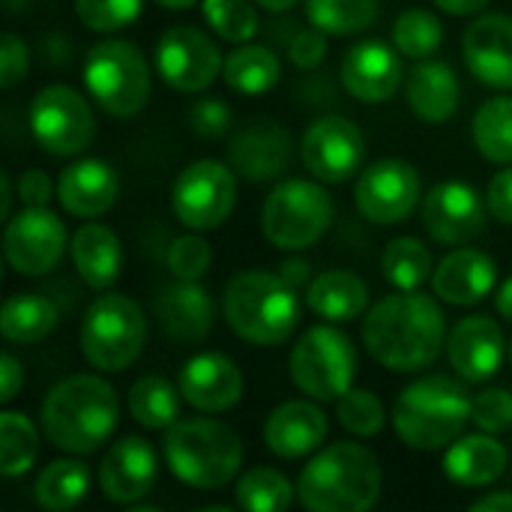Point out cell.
Here are the masks:
<instances>
[{"label": "cell", "mask_w": 512, "mask_h": 512, "mask_svg": "<svg viewBox=\"0 0 512 512\" xmlns=\"http://www.w3.org/2000/svg\"><path fill=\"white\" fill-rule=\"evenodd\" d=\"M423 201L420 171L405 159H378L360 171L354 183V204L372 225H399Z\"/></svg>", "instance_id": "obj_15"}, {"label": "cell", "mask_w": 512, "mask_h": 512, "mask_svg": "<svg viewBox=\"0 0 512 512\" xmlns=\"http://www.w3.org/2000/svg\"><path fill=\"white\" fill-rule=\"evenodd\" d=\"M474 399L462 384L447 375H426L411 381L393 405V432L396 438L417 453L447 450L462 438L471 423Z\"/></svg>", "instance_id": "obj_6"}, {"label": "cell", "mask_w": 512, "mask_h": 512, "mask_svg": "<svg viewBox=\"0 0 512 512\" xmlns=\"http://www.w3.org/2000/svg\"><path fill=\"white\" fill-rule=\"evenodd\" d=\"M222 78L240 96H261V93H270L279 84L282 63H279L273 48L243 42L231 54H225Z\"/></svg>", "instance_id": "obj_34"}, {"label": "cell", "mask_w": 512, "mask_h": 512, "mask_svg": "<svg viewBox=\"0 0 512 512\" xmlns=\"http://www.w3.org/2000/svg\"><path fill=\"white\" fill-rule=\"evenodd\" d=\"M90 483H93V471L81 462V456L54 459L39 471L33 483V498L45 512L75 510L87 498Z\"/></svg>", "instance_id": "obj_33"}, {"label": "cell", "mask_w": 512, "mask_h": 512, "mask_svg": "<svg viewBox=\"0 0 512 512\" xmlns=\"http://www.w3.org/2000/svg\"><path fill=\"white\" fill-rule=\"evenodd\" d=\"M327 57V33L318 30L315 24L312 27H303L291 36L288 42V60L297 66V69H315L321 66Z\"/></svg>", "instance_id": "obj_49"}, {"label": "cell", "mask_w": 512, "mask_h": 512, "mask_svg": "<svg viewBox=\"0 0 512 512\" xmlns=\"http://www.w3.org/2000/svg\"><path fill=\"white\" fill-rule=\"evenodd\" d=\"M153 315L165 336L180 345H192L210 336L216 321V303L201 282H174L156 291Z\"/></svg>", "instance_id": "obj_25"}, {"label": "cell", "mask_w": 512, "mask_h": 512, "mask_svg": "<svg viewBox=\"0 0 512 512\" xmlns=\"http://www.w3.org/2000/svg\"><path fill=\"white\" fill-rule=\"evenodd\" d=\"M486 204L492 219H498L501 225L512 228V165H504L486 189Z\"/></svg>", "instance_id": "obj_51"}, {"label": "cell", "mask_w": 512, "mask_h": 512, "mask_svg": "<svg viewBox=\"0 0 512 512\" xmlns=\"http://www.w3.org/2000/svg\"><path fill=\"white\" fill-rule=\"evenodd\" d=\"M393 45L408 60H429L444 45V24L432 9H402L393 21Z\"/></svg>", "instance_id": "obj_41"}, {"label": "cell", "mask_w": 512, "mask_h": 512, "mask_svg": "<svg viewBox=\"0 0 512 512\" xmlns=\"http://www.w3.org/2000/svg\"><path fill=\"white\" fill-rule=\"evenodd\" d=\"M69 255H72L75 273L93 291H105L120 279L123 243L108 225H99V222L78 225L69 240Z\"/></svg>", "instance_id": "obj_30"}, {"label": "cell", "mask_w": 512, "mask_h": 512, "mask_svg": "<svg viewBox=\"0 0 512 512\" xmlns=\"http://www.w3.org/2000/svg\"><path fill=\"white\" fill-rule=\"evenodd\" d=\"M177 387L183 393V402L198 414H225L240 405L246 393V378L228 354L201 351L183 363Z\"/></svg>", "instance_id": "obj_18"}, {"label": "cell", "mask_w": 512, "mask_h": 512, "mask_svg": "<svg viewBox=\"0 0 512 512\" xmlns=\"http://www.w3.org/2000/svg\"><path fill=\"white\" fill-rule=\"evenodd\" d=\"M507 447L498 441V435L489 432H474V435H462L456 438L447 450H444V477L453 486L462 489H486L492 483H498L507 471Z\"/></svg>", "instance_id": "obj_28"}, {"label": "cell", "mask_w": 512, "mask_h": 512, "mask_svg": "<svg viewBox=\"0 0 512 512\" xmlns=\"http://www.w3.org/2000/svg\"><path fill=\"white\" fill-rule=\"evenodd\" d=\"M27 69H30V48L18 33L6 30L0 39V87L12 90L15 84H21Z\"/></svg>", "instance_id": "obj_48"}, {"label": "cell", "mask_w": 512, "mask_h": 512, "mask_svg": "<svg viewBox=\"0 0 512 512\" xmlns=\"http://www.w3.org/2000/svg\"><path fill=\"white\" fill-rule=\"evenodd\" d=\"M297 498V486L276 468L255 465L240 474L234 486L237 507L249 512H285Z\"/></svg>", "instance_id": "obj_38"}, {"label": "cell", "mask_w": 512, "mask_h": 512, "mask_svg": "<svg viewBox=\"0 0 512 512\" xmlns=\"http://www.w3.org/2000/svg\"><path fill=\"white\" fill-rule=\"evenodd\" d=\"M288 372L303 396L315 402H339L354 387L357 348L333 321L315 324L294 342Z\"/></svg>", "instance_id": "obj_10"}, {"label": "cell", "mask_w": 512, "mask_h": 512, "mask_svg": "<svg viewBox=\"0 0 512 512\" xmlns=\"http://www.w3.org/2000/svg\"><path fill=\"white\" fill-rule=\"evenodd\" d=\"M291 150V132L282 123L264 117L246 123L228 141V165L249 183H273L288 171Z\"/></svg>", "instance_id": "obj_22"}, {"label": "cell", "mask_w": 512, "mask_h": 512, "mask_svg": "<svg viewBox=\"0 0 512 512\" xmlns=\"http://www.w3.org/2000/svg\"><path fill=\"white\" fill-rule=\"evenodd\" d=\"M336 207L321 180H279L261 204V234L270 246L300 252L315 246L333 225Z\"/></svg>", "instance_id": "obj_7"}, {"label": "cell", "mask_w": 512, "mask_h": 512, "mask_svg": "<svg viewBox=\"0 0 512 512\" xmlns=\"http://www.w3.org/2000/svg\"><path fill=\"white\" fill-rule=\"evenodd\" d=\"M510 366H512V342H510Z\"/></svg>", "instance_id": "obj_61"}, {"label": "cell", "mask_w": 512, "mask_h": 512, "mask_svg": "<svg viewBox=\"0 0 512 512\" xmlns=\"http://www.w3.org/2000/svg\"><path fill=\"white\" fill-rule=\"evenodd\" d=\"M381 273L396 291H420L432 279V252L420 237H393L381 252Z\"/></svg>", "instance_id": "obj_36"}, {"label": "cell", "mask_w": 512, "mask_h": 512, "mask_svg": "<svg viewBox=\"0 0 512 512\" xmlns=\"http://www.w3.org/2000/svg\"><path fill=\"white\" fill-rule=\"evenodd\" d=\"M381 15L378 0H306V18L327 36H354Z\"/></svg>", "instance_id": "obj_40"}, {"label": "cell", "mask_w": 512, "mask_h": 512, "mask_svg": "<svg viewBox=\"0 0 512 512\" xmlns=\"http://www.w3.org/2000/svg\"><path fill=\"white\" fill-rule=\"evenodd\" d=\"M486 210V198L465 180H441L420 201L423 228L444 246H465L480 237L486 228Z\"/></svg>", "instance_id": "obj_17"}, {"label": "cell", "mask_w": 512, "mask_h": 512, "mask_svg": "<svg viewBox=\"0 0 512 512\" xmlns=\"http://www.w3.org/2000/svg\"><path fill=\"white\" fill-rule=\"evenodd\" d=\"M159 477V456L150 441L138 435L117 438L99 462V489L111 504L135 507L144 501Z\"/></svg>", "instance_id": "obj_19"}, {"label": "cell", "mask_w": 512, "mask_h": 512, "mask_svg": "<svg viewBox=\"0 0 512 512\" xmlns=\"http://www.w3.org/2000/svg\"><path fill=\"white\" fill-rule=\"evenodd\" d=\"M405 96L411 111L426 123H447L459 111L462 87L450 63L444 60H417L405 78Z\"/></svg>", "instance_id": "obj_29"}, {"label": "cell", "mask_w": 512, "mask_h": 512, "mask_svg": "<svg viewBox=\"0 0 512 512\" xmlns=\"http://www.w3.org/2000/svg\"><path fill=\"white\" fill-rule=\"evenodd\" d=\"M120 420L117 390L102 375H69L39 405V429L51 447L69 456H90L111 441Z\"/></svg>", "instance_id": "obj_2"}, {"label": "cell", "mask_w": 512, "mask_h": 512, "mask_svg": "<svg viewBox=\"0 0 512 512\" xmlns=\"http://www.w3.org/2000/svg\"><path fill=\"white\" fill-rule=\"evenodd\" d=\"M261 9H267V12H288V9H294L300 0H255Z\"/></svg>", "instance_id": "obj_58"}, {"label": "cell", "mask_w": 512, "mask_h": 512, "mask_svg": "<svg viewBox=\"0 0 512 512\" xmlns=\"http://www.w3.org/2000/svg\"><path fill=\"white\" fill-rule=\"evenodd\" d=\"M144 9V0H75L78 21L93 33H117Z\"/></svg>", "instance_id": "obj_45"}, {"label": "cell", "mask_w": 512, "mask_h": 512, "mask_svg": "<svg viewBox=\"0 0 512 512\" xmlns=\"http://www.w3.org/2000/svg\"><path fill=\"white\" fill-rule=\"evenodd\" d=\"M306 306L333 324H351L369 312V285L354 270H324L306 285Z\"/></svg>", "instance_id": "obj_31"}, {"label": "cell", "mask_w": 512, "mask_h": 512, "mask_svg": "<svg viewBox=\"0 0 512 512\" xmlns=\"http://www.w3.org/2000/svg\"><path fill=\"white\" fill-rule=\"evenodd\" d=\"M336 417L339 426L357 438H375L387 426V411L384 402L366 390V387H351L339 402H336Z\"/></svg>", "instance_id": "obj_43"}, {"label": "cell", "mask_w": 512, "mask_h": 512, "mask_svg": "<svg viewBox=\"0 0 512 512\" xmlns=\"http://www.w3.org/2000/svg\"><path fill=\"white\" fill-rule=\"evenodd\" d=\"M474 512H512V492H489L471 504Z\"/></svg>", "instance_id": "obj_55"}, {"label": "cell", "mask_w": 512, "mask_h": 512, "mask_svg": "<svg viewBox=\"0 0 512 512\" xmlns=\"http://www.w3.org/2000/svg\"><path fill=\"white\" fill-rule=\"evenodd\" d=\"M498 288V267L480 249H456L432 273V291L450 306H477Z\"/></svg>", "instance_id": "obj_27"}, {"label": "cell", "mask_w": 512, "mask_h": 512, "mask_svg": "<svg viewBox=\"0 0 512 512\" xmlns=\"http://www.w3.org/2000/svg\"><path fill=\"white\" fill-rule=\"evenodd\" d=\"M120 195L117 171L102 159H75L57 177V201L75 219L105 216Z\"/></svg>", "instance_id": "obj_26"}, {"label": "cell", "mask_w": 512, "mask_h": 512, "mask_svg": "<svg viewBox=\"0 0 512 512\" xmlns=\"http://www.w3.org/2000/svg\"><path fill=\"white\" fill-rule=\"evenodd\" d=\"M363 345L390 372H423L447 348V315L432 294L393 291L363 315Z\"/></svg>", "instance_id": "obj_1"}, {"label": "cell", "mask_w": 512, "mask_h": 512, "mask_svg": "<svg viewBox=\"0 0 512 512\" xmlns=\"http://www.w3.org/2000/svg\"><path fill=\"white\" fill-rule=\"evenodd\" d=\"M444 351L462 381L486 384L501 372L504 357L510 354V345L504 339V327L495 318L468 315L447 333Z\"/></svg>", "instance_id": "obj_21"}, {"label": "cell", "mask_w": 512, "mask_h": 512, "mask_svg": "<svg viewBox=\"0 0 512 512\" xmlns=\"http://www.w3.org/2000/svg\"><path fill=\"white\" fill-rule=\"evenodd\" d=\"M300 159L306 171L321 183H348L360 174L366 159L363 129L342 114H324L312 120L300 138Z\"/></svg>", "instance_id": "obj_16"}, {"label": "cell", "mask_w": 512, "mask_h": 512, "mask_svg": "<svg viewBox=\"0 0 512 512\" xmlns=\"http://www.w3.org/2000/svg\"><path fill=\"white\" fill-rule=\"evenodd\" d=\"M18 192H12V174L9 171H0V219L9 222L12 219V198Z\"/></svg>", "instance_id": "obj_56"}, {"label": "cell", "mask_w": 512, "mask_h": 512, "mask_svg": "<svg viewBox=\"0 0 512 512\" xmlns=\"http://www.w3.org/2000/svg\"><path fill=\"white\" fill-rule=\"evenodd\" d=\"M162 456L174 480L198 492H219L243 468L240 435L216 417L177 420L162 438Z\"/></svg>", "instance_id": "obj_5"}, {"label": "cell", "mask_w": 512, "mask_h": 512, "mask_svg": "<svg viewBox=\"0 0 512 512\" xmlns=\"http://www.w3.org/2000/svg\"><path fill=\"white\" fill-rule=\"evenodd\" d=\"M237 204V171L219 159L186 165L171 186V210L186 231H216Z\"/></svg>", "instance_id": "obj_12"}, {"label": "cell", "mask_w": 512, "mask_h": 512, "mask_svg": "<svg viewBox=\"0 0 512 512\" xmlns=\"http://www.w3.org/2000/svg\"><path fill=\"white\" fill-rule=\"evenodd\" d=\"M279 273L300 291V288H306L309 282H312V264L306 261V258H300V255H288L282 264H279Z\"/></svg>", "instance_id": "obj_53"}, {"label": "cell", "mask_w": 512, "mask_h": 512, "mask_svg": "<svg viewBox=\"0 0 512 512\" xmlns=\"http://www.w3.org/2000/svg\"><path fill=\"white\" fill-rule=\"evenodd\" d=\"M168 273L180 282H201L213 264V249L201 237V231H189L171 240L168 246Z\"/></svg>", "instance_id": "obj_44"}, {"label": "cell", "mask_w": 512, "mask_h": 512, "mask_svg": "<svg viewBox=\"0 0 512 512\" xmlns=\"http://www.w3.org/2000/svg\"><path fill=\"white\" fill-rule=\"evenodd\" d=\"M27 126L33 141L57 159H75L96 138V114L90 102L69 84L42 87L30 99Z\"/></svg>", "instance_id": "obj_11"}, {"label": "cell", "mask_w": 512, "mask_h": 512, "mask_svg": "<svg viewBox=\"0 0 512 512\" xmlns=\"http://www.w3.org/2000/svg\"><path fill=\"white\" fill-rule=\"evenodd\" d=\"M159 78L177 93H204L225 66V54L216 39L192 24L168 27L153 51Z\"/></svg>", "instance_id": "obj_13"}, {"label": "cell", "mask_w": 512, "mask_h": 512, "mask_svg": "<svg viewBox=\"0 0 512 512\" xmlns=\"http://www.w3.org/2000/svg\"><path fill=\"white\" fill-rule=\"evenodd\" d=\"M78 342L84 360L96 372H126L147 345V321L141 306L126 294L105 291L87 306Z\"/></svg>", "instance_id": "obj_8"}, {"label": "cell", "mask_w": 512, "mask_h": 512, "mask_svg": "<svg viewBox=\"0 0 512 512\" xmlns=\"http://www.w3.org/2000/svg\"><path fill=\"white\" fill-rule=\"evenodd\" d=\"M339 78H342V87L354 99L366 105H381L393 99L399 87L405 84L402 51L381 39H363L351 45L348 54L342 57Z\"/></svg>", "instance_id": "obj_20"}, {"label": "cell", "mask_w": 512, "mask_h": 512, "mask_svg": "<svg viewBox=\"0 0 512 512\" xmlns=\"http://www.w3.org/2000/svg\"><path fill=\"white\" fill-rule=\"evenodd\" d=\"M69 249V231L51 207H21L3 231V255L18 276L51 273Z\"/></svg>", "instance_id": "obj_14"}, {"label": "cell", "mask_w": 512, "mask_h": 512, "mask_svg": "<svg viewBox=\"0 0 512 512\" xmlns=\"http://www.w3.org/2000/svg\"><path fill=\"white\" fill-rule=\"evenodd\" d=\"M231 123H234V114L225 99H201L189 108V126L201 138H210V141L225 138Z\"/></svg>", "instance_id": "obj_47"}, {"label": "cell", "mask_w": 512, "mask_h": 512, "mask_svg": "<svg viewBox=\"0 0 512 512\" xmlns=\"http://www.w3.org/2000/svg\"><path fill=\"white\" fill-rule=\"evenodd\" d=\"M300 312V294L282 273L258 267L240 270L222 291V318L228 330L255 348L285 345L300 324Z\"/></svg>", "instance_id": "obj_4"}, {"label": "cell", "mask_w": 512, "mask_h": 512, "mask_svg": "<svg viewBox=\"0 0 512 512\" xmlns=\"http://www.w3.org/2000/svg\"><path fill=\"white\" fill-rule=\"evenodd\" d=\"M471 423L480 432L489 435H501L512 429V390L507 387H489L483 393L474 396V411H471Z\"/></svg>", "instance_id": "obj_46"}, {"label": "cell", "mask_w": 512, "mask_h": 512, "mask_svg": "<svg viewBox=\"0 0 512 512\" xmlns=\"http://www.w3.org/2000/svg\"><path fill=\"white\" fill-rule=\"evenodd\" d=\"M330 432V420L315 399H288L276 405L264 420V444L276 459L312 456Z\"/></svg>", "instance_id": "obj_24"}, {"label": "cell", "mask_w": 512, "mask_h": 512, "mask_svg": "<svg viewBox=\"0 0 512 512\" xmlns=\"http://www.w3.org/2000/svg\"><path fill=\"white\" fill-rule=\"evenodd\" d=\"M180 387H174L162 375H141L129 393H126V408L129 417L147 429V432H168L180 420Z\"/></svg>", "instance_id": "obj_35"}, {"label": "cell", "mask_w": 512, "mask_h": 512, "mask_svg": "<svg viewBox=\"0 0 512 512\" xmlns=\"http://www.w3.org/2000/svg\"><path fill=\"white\" fill-rule=\"evenodd\" d=\"M15 192L21 207H48L54 195V183L42 168H27L15 177Z\"/></svg>", "instance_id": "obj_50"}, {"label": "cell", "mask_w": 512, "mask_h": 512, "mask_svg": "<svg viewBox=\"0 0 512 512\" xmlns=\"http://www.w3.org/2000/svg\"><path fill=\"white\" fill-rule=\"evenodd\" d=\"M471 135L486 162L512 165V96L501 93L486 99L474 114Z\"/></svg>", "instance_id": "obj_37"}, {"label": "cell", "mask_w": 512, "mask_h": 512, "mask_svg": "<svg viewBox=\"0 0 512 512\" xmlns=\"http://www.w3.org/2000/svg\"><path fill=\"white\" fill-rule=\"evenodd\" d=\"M384 489L378 456L357 441L318 450L297 480V501L309 512H369Z\"/></svg>", "instance_id": "obj_3"}, {"label": "cell", "mask_w": 512, "mask_h": 512, "mask_svg": "<svg viewBox=\"0 0 512 512\" xmlns=\"http://www.w3.org/2000/svg\"><path fill=\"white\" fill-rule=\"evenodd\" d=\"M84 87L90 99L111 117H135L144 111L153 78L141 48L129 39H102L84 57Z\"/></svg>", "instance_id": "obj_9"}, {"label": "cell", "mask_w": 512, "mask_h": 512, "mask_svg": "<svg viewBox=\"0 0 512 512\" xmlns=\"http://www.w3.org/2000/svg\"><path fill=\"white\" fill-rule=\"evenodd\" d=\"M441 12L456 15V18H477L492 0H432Z\"/></svg>", "instance_id": "obj_54"}, {"label": "cell", "mask_w": 512, "mask_h": 512, "mask_svg": "<svg viewBox=\"0 0 512 512\" xmlns=\"http://www.w3.org/2000/svg\"><path fill=\"white\" fill-rule=\"evenodd\" d=\"M258 3L255 0H204L201 15L207 27L231 45L252 42L258 33Z\"/></svg>", "instance_id": "obj_42"}, {"label": "cell", "mask_w": 512, "mask_h": 512, "mask_svg": "<svg viewBox=\"0 0 512 512\" xmlns=\"http://www.w3.org/2000/svg\"><path fill=\"white\" fill-rule=\"evenodd\" d=\"M57 321V306L36 291L9 294L0 309V333L12 345H36L48 339L57 330Z\"/></svg>", "instance_id": "obj_32"}, {"label": "cell", "mask_w": 512, "mask_h": 512, "mask_svg": "<svg viewBox=\"0 0 512 512\" xmlns=\"http://www.w3.org/2000/svg\"><path fill=\"white\" fill-rule=\"evenodd\" d=\"M462 57L468 72L492 87L512 90V18L504 12H480L462 36Z\"/></svg>", "instance_id": "obj_23"}, {"label": "cell", "mask_w": 512, "mask_h": 512, "mask_svg": "<svg viewBox=\"0 0 512 512\" xmlns=\"http://www.w3.org/2000/svg\"><path fill=\"white\" fill-rule=\"evenodd\" d=\"M495 309H498V315H501L504 321H510L512 324V276L510 279H504V282L495 288Z\"/></svg>", "instance_id": "obj_57"}, {"label": "cell", "mask_w": 512, "mask_h": 512, "mask_svg": "<svg viewBox=\"0 0 512 512\" xmlns=\"http://www.w3.org/2000/svg\"><path fill=\"white\" fill-rule=\"evenodd\" d=\"M156 3L168 12H183V9H192L198 0H156Z\"/></svg>", "instance_id": "obj_59"}, {"label": "cell", "mask_w": 512, "mask_h": 512, "mask_svg": "<svg viewBox=\"0 0 512 512\" xmlns=\"http://www.w3.org/2000/svg\"><path fill=\"white\" fill-rule=\"evenodd\" d=\"M27 3H30V0H3V6H6V15H18L21 9H27Z\"/></svg>", "instance_id": "obj_60"}, {"label": "cell", "mask_w": 512, "mask_h": 512, "mask_svg": "<svg viewBox=\"0 0 512 512\" xmlns=\"http://www.w3.org/2000/svg\"><path fill=\"white\" fill-rule=\"evenodd\" d=\"M39 432L33 420L21 411L0 414V474L15 480L36 465L39 456Z\"/></svg>", "instance_id": "obj_39"}, {"label": "cell", "mask_w": 512, "mask_h": 512, "mask_svg": "<svg viewBox=\"0 0 512 512\" xmlns=\"http://www.w3.org/2000/svg\"><path fill=\"white\" fill-rule=\"evenodd\" d=\"M24 387V369L12 354L0 357V405H9Z\"/></svg>", "instance_id": "obj_52"}]
</instances>
